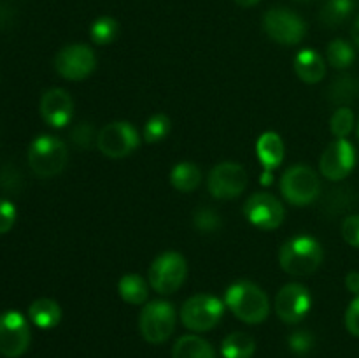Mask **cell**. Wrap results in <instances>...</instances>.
I'll list each match as a JSON object with an SVG mask.
<instances>
[{
	"label": "cell",
	"mask_w": 359,
	"mask_h": 358,
	"mask_svg": "<svg viewBox=\"0 0 359 358\" xmlns=\"http://www.w3.org/2000/svg\"><path fill=\"white\" fill-rule=\"evenodd\" d=\"M323 262V248L311 235H297L279 249V265L294 277L311 276Z\"/></svg>",
	"instance_id": "7a4b0ae2"
},
{
	"label": "cell",
	"mask_w": 359,
	"mask_h": 358,
	"mask_svg": "<svg viewBox=\"0 0 359 358\" xmlns=\"http://www.w3.org/2000/svg\"><path fill=\"white\" fill-rule=\"evenodd\" d=\"M149 284L156 293L172 295L188 277V262L177 251H165L153 260L149 267Z\"/></svg>",
	"instance_id": "5b68a950"
},
{
	"label": "cell",
	"mask_w": 359,
	"mask_h": 358,
	"mask_svg": "<svg viewBox=\"0 0 359 358\" xmlns=\"http://www.w3.org/2000/svg\"><path fill=\"white\" fill-rule=\"evenodd\" d=\"M149 286L139 274H125L118 283V293L126 304L142 305L149 297Z\"/></svg>",
	"instance_id": "7402d4cb"
},
{
	"label": "cell",
	"mask_w": 359,
	"mask_h": 358,
	"mask_svg": "<svg viewBox=\"0 0 359 358\" xmlns=\"http://www.w3.org/2000/svg\"><path fill=\"white\" fill-rule=\"evenodd\" d=\"M354 128V112L349 107H339L330 119V132L337 139H346Z\"/></svg>",
	"instance_id": "f1b7e54d"
},
{
	"label": "cell",
	"mask_w": 359,
	"mask_h": 358,
	"mask_svg": "<svg viewBox=\"0 0 359 358\" xmlns=\"http://www.w3.org/2000/svg\"><path fill=\"white\" fill-rule=\"evenodd\" d=\"M359 97V79L349 74L339 76L332 81V84L326 90V98L332 105L339 107H349L354 100Z\"/></svg>",
	"instance_id": "ffe728a7"
},
{
	"label": "cell",
	"mask_w": 359,
	"mask_h": 358,
	"mask_svg": "<svg viewBox=\"0 0 359 358\" xmlns=\"http://www.w3.org/2000/svg\"><path fill=\"white\" fill-rule=\"evenodd\" d=\"M177 312L172 302L153 300L147 302L139 316V330L149 344H161L175 330Z\"/></svg>",
	"instance_id": "8992f818"
},
{
	"label": "cell",
	"mask_w": 359,
	"mask_h": 358,
	"mask_svg": "<svg viewBox=\"0 0 359 358\" xmlns=\"http://www.w3.org/2000/svg\"><path fill=\"white\" fill-rule=\"evenodd\" d=\"M256 154L259 164L269 172H273L284 160V142L279 133L265 132L256 142Z\"/></svg>",
	"instance_id": "ac0fdd59"
},
{
	"label": "cell",
	"mask_w": 359,
	"mask_h": 358,
	"mask_svg": "<svg viewBox=\"0 0 359 358\" xmlns=\"http://www.w3.org/2000/svg\"><path fill=\"white\" fill-rule=\"evenodd\" d=\"M287 346L293 353L297 354H307L314 347V337L307 330H298L287 337Z\"/></svg>",
	"instance_id": "1f68e13d"
},
{
	"label": "cell",
	"mask_w": 359,
	"mask_h": 358,
	"mask_svg": "<svg viewBox=\"0 0 359 358\" xmlns=\"http://www.w3.org/2000/svg\"><path fill=\"white\" fill-rule=\"evenodd\" d=\"M224 305L248 325H259L269 318L270 302L265 291L251 281H237L224 293Z\"/></svg>",
	"instance_id": "6da1fadb"
},
{
	"label": "cell",
	"mask_w": 359,
	"mask_h": 358,
	"mask_svg": "<svg viewBox=\"0 0 359 358\" xmlns=\"http://www.w3.org/2000/svg\"><path fill=\"white\" fill-rule=\"evenodd\" d=\"M69 151L63 140L55 135H39L28 147V165L41 178H53L65 168Z\"/></svg>",
	"instance_id": "3957f363"
},
{
	"label": "cell",
	"mask_w": 359,
	"mask_h": 358,
	"mask_svg": "<svg viewBox=\"0 0 359 358\" xmlns=\"http://www.w3.org/2000/svg\"><path fill=\"white\" fill-rule=\"evenodd\" d=\"M351 35H353V41H354V44H356L358 48H359V16H358V20L354 21V25H353V30H351Z\"/></svg>",
	"instance_id": "8d00e7d4"
},
{
	"label": "cell",
	"mask_w": 359,
	"mask_h": 358,
	"mask_svg": "<svg viewBox=\"0 0 359 358\" xmlns=\"http://www.w3.org/2000/svg\"><path fill=\"white\" fill-rule=\"evenodd\" d=\"M358 137H359V125H358Z\"/></svg>",
	"instance_id": "ab89813d"
},
{
	"label": "cell",
	"mask_w": 359,
	"mask_h": 358,
	"mask_svg": "<svg viewBox=\"0 0 359 358\" xmlns=\"http://www.w3.org/2000/svg\"><path fill=\"white\" fill-rule=\"evenodd\" d=\"M298 2H307V0H298Z\"/></svg>",
	"instance_id": "f35d334b"
},
{
	"label": "cell",
	"mask_w": 359,
	"mask_h": 358,
	"mask_svg": "<svg viewBox=\"0 0 359 358\" xmlns=\"http://www.w3.org/2000/svg\"><path fill=\"white\" fill-rule=\"evenodd\" d=\"M30 346V326L27 318L18 311L0 314V353L7 358H18Z\"/></svg>",
	"instance_id": "7c38bea8"
},
{
	"label": "cell",
	"mask_w": 359,
	"mask_h": 358,
	"mask_svg": "<svg viewBox=\"0 0 359 358\" xmlns=\"http://www.w3.org/2000/svg\"><path fill=\"white\" fill-rule=\"evenodd\" d=\"M353 0H326V4L321 9V14H319V20L326 27H339L353 14Z\"/></svg>",
	"instance_id": "d4e9b609"
},
{
	"label": "cell",
	"mask_w": 359,
	"mask_h": 358,
	"mask_svg": "<svg viewBox=\"0 0 359 358\" xmlns=\"http://www.w3.org/2000/svg\"><path fill=\"white\" fill-rule=\"evenodd\" d=\"M346 329L354 337H359V295H356L346 311Z\"/></svg>",
	"instance_id": "e575fe53"
},
{
	"label": "cell",
	"mask_w": 359,
	"mask_h": 358,
	"mask_svg": "<svg viewBox=\"0 0 359 358\" xmlns=\"http://www.w3.org/2000/svg\"><path fill=\"white\" fill-rule=\"evenodd\" d=\"M342 237L347 244L359 249V214H353L344 220Z\"/></svg>",
	"instance_id": "d6a6232c"
},
{
	"label": "cell",
	"mask_w": 359,
	"mask_h": 358,
	"mask_svg": "<svg viewBox=\"0 0 359 358\" xmlns=\"http://www.w3.org/2000/svg\"><path fill=\"white\" fill-rule=\"evenodd\" d=\"M224 314V302L216 295L198 293L189 297L181 307V321L193 332L212 330Z\"/></svg>",
	"instance_id": "52a82bcc"
},
{
	"label": "cell",
	"mask_w": 359,
	"mask_h": 358,
	"mask_svg": "<svg viewBox=\"0 0 359 358\" xmlns=\"http://www.w3.org/2000/svg\"><path fill=\"white\" fill-rule=\"evenodd\" d=\"M170 183L177 192L189 193L202 183V172L193 161H179L170 171Z\"/></svg>",
	"instance_id": "603a6c76"
},
{
	"label": "cell",
	"mask_w": 359,
	"mask_h": 358,
	"mask_svg": "<svg viewBox=\"0 0 359 358\" xmlns=\"http://www.w3.org/2000/svg\"><path fill=\"white\" fill-rule=\"evenodd\" d=\"M312 307V297L307 286L300 283H287L276 297V312L284 323L294 325L309 314Z\"/></svg>",
	"instance_id": "5bb4252c"
},
{
	"label": "cell",
	"mask_w": 359,
	"mask_h": 358,
	"mask_svg": "<svg viewBox=\"0 0 359 358\" xmlns=\"http://www.w3.org/2000/svg\"><path fill=\"white\" fill-rule=\"evenodd\" d=\"M55 69L63 79L83 81L97 69V56L86 44H69L55 56Z\"/></svg>",
	"instance_id": "8fae6325"
},
{
	"label": "cell",
	"mask_w": 359,
	"mask_h": 358,
	"mask_svg": "<svg viewBox=\"0 0 359 358\" xmlns=\"http://www.w3.org/2000/svg\"><path fill=\"white\" fill-rule=\"evenodd\" d=\"M16 221V207L11 200L0 199V235L7 234Z\"/></svg>",
	"instance_id": "836d02e7"
},
{
	"label": "cell",
	"mask_w": 359,
	"mask_h": 358,
	"mask_svg": "<svg viewBox=\"0 0 359 358\" xmlns=\"http://www.w3.org/2000/svg\"><path fill=\"white\" fill-rule=\"evenodd\" d=\"M263 28L273 42L283 46H294L302 42L307 25L293 11L286 7H272L263 16Z\"/></svg>",
	"instance_id": "ba28073f"
},
{
	"label": "cell",
	"mask_w": 359,
	"mask_h": 358,
	"mask_svg": "<svg viewBox=\"0 0 359 358\" xmlns=\"http://www.w3.org/2000/svg\"><path fill=\"white\" fill-rule=\"evenodd\" d=\"M346 286L351 293L359 295V272L358 270H353L346 276Z\"/></svg>",
	"instance_id": "d590c367"
},
{
	"label": "cell",
	"mask_w": 359,
	"mask_h": 358,
	"mask_svg": "<svg viewBox=\"0 0 359 358\" xmlns=\"http://www.w3.org/2000/svg\"><path fill=\"white\" fill-rule=\"evenodd\" d=\"M245 220L262 230H276L283 225L286 211L272 193H255L244 204Z\"/></svg>",
	"instance_id": "4fadbf2b"
},
{
	"label": "cell",
	"mask_w": 359,
	"mask_h": 358,
	"mask_svg": "<svg viewBox=\"0 0 359 358\" xmlns=\"http://www.w3.org/2000/svg\"><path fill=\"white\" fill-rule=\"evenodd\" d=\"M233 2H237L238 6H242V7H252V6H256L259 0H233Z\"/></svg>",
	"instance_id": "74e56055"
},
{
	"label": "cell",
	"mask_w": 359,
	"mask_h": 358,
	"mask_svg": "<svg viewBox=\"0 0 359 358\" xmlns=\"http://www.w3.org/2000/svg\"><path fill=\"white\" fill-rule=\"evenodd\" d=\"M356 165V150L347 139H335L328 144L319 160L321 174L330 181H342Z\"/></svg>",
	"instance_id": "9a60e30c"
},
{
	"label": "cell",
	"mask_w": 359,
	"mask_h": 358,
	"mask_svg": "<svg viewBox=\"0 0 359 358\" xmlns=\"http://www.w3.org/2000/svg\"><path fill=\"white\" fill-rule=\"evenodd\" d=\"M74 114V100L63 88H49L41 98V116L53 128H63Z\"/></svg>",
	"instance_id": "2e32d148"
},
{
	"label": "cell",
	"mask_w": 359,
	"mask_h": 358,
	"mask_svg": "<svg viewBox=\"0 0 359 358\" xmlns=\"http://www.w3.org/2000/svg\"><path fill=\"white\" fill-rule=\"evenodd\" d=\"M140 137L128 121H112L98 132L97 147L107 158H125L139 147Z\"/></svg>",
	"instance_id": "9c48e42d"
},
{
	"label": "cell",
	"mask_w": 359,
	"mask_h": 358,
	"mask_svg": "<svg viewBox=\"0 0 359 358\" xmlns=\"http://www.w3.org/2000/svg\"><path fill=\"white\" fill-rule=\"evenodd\" d=\"M119 35V25L114 18L102 16L93 21L90 28V37L95 44L107 46L114 42Z\"/></svg>",
	"instance_id": "4316f807"
},
{
	"label": "cell",
	"mask_w": 359,
	"mask_h": 358,
	"mask_svg": "<svg viewBox=\"0 0 359 358\" xmlns=\"http://www.w3.org/2000/svg\"><path fill=\"white\" fill-rule=\"evenodd\" d=\"M280 193L291 206H309L321 195L318 172L305 164L293 165L280 178Z\"/></svg>",
	"instance_id": "277c9868"
},
{
	"label": "cell",
	"mask_w": 359,
	"mask_h": 358,
	"mask_svg": "<svg viewBox=\"0 0 359 358\" xmlns=\"http://www.w3.org/2000/svg\"><path fill=\"white\" fill-rule=\"evenodd\" d=\"M293 67L297 76L307 84L319 83V81H323V77L326 74L325 60L314 49H302L300 53H297Z\"/></svg>",
	"instance_id": "e0dca14e"
},
{
	"label": "cell",
	"mask_w": 359,
	"mask_h": 358,
	"mask_svg": "<svg viewBox=\"0 0 359 358\" xmlns=\"http://www.w3.org/2000/svg\"><path fill=\"white\" fill-rule=\"evenodd\" d=\"M326 58L333 69L344 70L353 65V62L356 60V53L349 42L344 41V39H335L326 48Z\"/></svg>",
	"instance_id": "484cf974"
},
{
	"label": "cell",
	"mask_w": 359,
	"mask_h": 358,
	"mask_svg": "<svg viewBox=\"0 0 359 358\" xmlns=\"http://www.w3.org/2000/svg\"><path fill=\"white\" fill-rule=\"evenodd\" d=\"M28 318L42 330L55 329L62 321V307L53 298H37L28 307Z\"/></svg>",
	"instance_id": "d6986e66"
},
{
	"label": "cell",
	"mask_w": 359,
	"mask_h": 358,
	"mask_svg": "<svg viewBox=\"0 0 359 358\" xmlns=\"http://www.w3.org/2000/svg\"><path fill=\"white\" fill-rule=\"evenodd\" d=\"M172 358H217L212 344L198 336H182L172 347Z\"/></svg>",
	"instance_id": "44dd1931"
},
{
	"label": "cell",
	"mask_w": 359,
	"mask_h": 358,
	"mask_svg": "<svg viewBox=\"0 0 359 358\" xmlns=\"http://www.w3.org/2000/svg\"><path fill=\"white\" fill-rule=\"evenodd\" d=\"M193 225L196 230L203 232V234H212V232L221 228V218L210 207H200L195 214H193Z\"/></svg>",
	"instance_id": "f546056e"
},
{
	"label": "cell",
	"mask_w": 359,
	"mask_h": 358,
	"mask_svg": "<svg viewBox=\"0 0 359 358\" xmlns=\"http://www.w3.org/2000/svg\"><path fill=\"white\" fill-rule=\"evenodd\" d=\"M207 188L217 200L237 199L248 188V172L237 161H221L210 171Z\"/></svg>",
	"instance_id": "30bf717a"
},
{
	"label": "cell",
	"mask_w": 359,
	"mask_h": 358,
	"mask_svg": "<svg viewBox=\"0 0 359 358\" xmlns=\"http://www.w3.org/2000/svg\"><path fill=\"white\" fill-rule=\"evenodd\" d=\"M97 137L98 133H95V126L88 121L79 123L72 130V142L79 150H90V147H93V144H97Z\"/></svg>",
	"instance_id": "4dcf8cb0"
},
{
	"label": "cell",
	"mask_w": 359,
	"mask_h": 358,
	"mask_svg": "<svg viewBox=\"0 0 359 358\" xmlns=\"http://www.w3.org/2000/svg\"><path fill=\"white\" fill-rule=\"evenodd\" d=\"M256 351V343L249 333L233 332L226 336L221 343L223 358H252Z\"/></svg>",
	"instance_id": "cb8c5ba5"
},
{
	"label": "cell",
	"mask_w": 359,
	"mask_h": 358,
	"mask_svg": "<svg viewBox=\"0 0 359 358\" xmlns=\"http://www.w3.org/2000/svg\"><path fill=\"white\" fill-rule=\"evenodd\" d=\"M168 133H170V118L167 114L151 116L142 130V137L147 144L160 142Z\"/></svg>",
	"instance_id": "83f0119b"
}]
</instances>
